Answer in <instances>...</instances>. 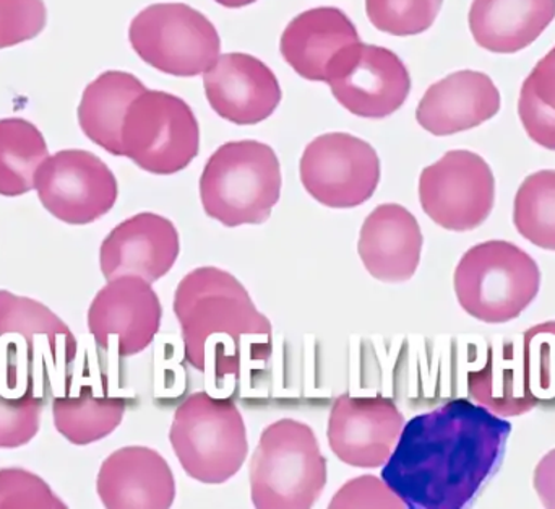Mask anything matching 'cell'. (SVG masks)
Instances as JSON below:
<instances>
[{
  "mask_svg": "<svg viewBox=\"0 0 555 509\" xmlns=\"http://www.w3.org/2000/svg\"><path fill=\"white\" fill-rule=\"evenodd\" d=\"M512 423L472 399L404 423L382 481L410 509L468 507L505 455Z\"/></svg>",
  "mask_w": 555,
  "mask_h": 509,
  "instance_id": "1",
  "label": "cell"
},
{
  "mask_svg": "<svg viewBox=\"0 0 555 509\" xmlns=\"http://www.w3.org/2000/svg\"><path fill=\"white\" fill-rule=\"evenodd\" d=\"M176 318L184 357L217 380L240 377L246 365L272 355V322L254 305L246 287L227 270L198 267L179 282Z\"/></svg>",
  "mask_w": 555,
  "mask_h": 509,
  "instance_id": "2",
  "label": "cell"
},
{
  "mask_svg": "<svg viewBox=\"0 0 555 509\" xmlns=\"http://www.w3.org/2000/svg\"><path fill=\"white\" fill-rule=\"evenodd\" d=\"M466 387L469 399L501 417L555 406V321L492 344Z\"/></svg>",
  "mask_w": 555,
  "mask_h": 509,
  "instance_id": "3",
  "label": "cell"
},
{
  "mask_svg": "<svg viewBox=\"0 0 555 509\" xmlns=\"http://www.w3.org/2000/svg\"><path fill=\"white\" fill-rule=\"evenodd\" d=\"M280 194V160L272 147L257 140L224 143L201 176L205 214L224 227L263 224Z\"/></svg>",
  "mask_w": 555,
  "mask_h": 509,
  "instance_id": "4",
  "label": "cell"
},
{
  "mask_svg": "<svg viewBox=\"0 0 555 509\" xmlns=\"http://www.w3.org/2000/svg\"><path fill=\"white\" fill-rule=\"evenodd\" d=\"M463 311L486 325L520 318L537 300L541 270L537 260L511 241H486L466 251L453 276Z\"/></svg>",
  "mask_w": 555,
  "mask_h": 509,
  "instance_id": "5",
  "label": "cell"
},
{
  "mask_svg": "<svg viewBox=\"0 0 555 509\" xmlns=\"http://www.w3.org/2000/svg\"><path fill=\"white\" fill-rule=\"evenodd\" d=\"M249 478L256 508H312L326 485V459L313 430L293 419L267 427L250 461Z\"/></svg>",
  "mask_w": 555,
  "mask_h": 509,
  "instance_id": "6",
  "label": "cell"
},
{
  "mask_svg": "<svg viewBox=\"0 0 555 509\" xmlns=\"http://www.w3.org/2000/svg\"><path fill=\"white\" fill-rule=\"evenodd\" d=\"M169 442L185 474L207 485L230 481L249 455L246 423L234 400L205 391L179 404Z\"/></svg>",
  "mask_w": 555,
  "mask_h": 509,
  "instance_id": "7",
  "label": "cell"
},
{
  "mask_svg": "<svg viewBox=\"0 0 555 509\" xmlns=\"http://www.w3.org/2000/svg\"><path fill=\"white\" fill-rule=\"evenodd\" d=\"M122 156L152 175H175L201 152V127L192 107L166 91L146 90L122 124Z\"/></svg>",
  "mask_w": 555,
  "mask_h": 509,
  "instance_id": "8",
  "label": "cell"
},
{
  "mask_svg": "<svg viewBox=\"0 0 555 509\" xmlns=\"http://www.w3.org/2000/svg\"><path fill=\"white\" fill-rule=\"evenodd\" d=\"M130 44L163 74L197 77L217 62L221 39L214 23L188 3H155L130 23Z\"/></svg>",
  "mask_w": 555,
  "mask_h": 509,
  "instance_id": "9",
  "label": "cell"
},
{
  "mask_svg": "<svg viewBox=\"0 0 555 509\" xmlns=\"http://www.w3.org/2000/svg\"><path fill=\"white\" fill-rule=\"evenodd\" d=\"M420 201L439 227L460 233L476 230L494 208V173L478 153L450 150L421 173Z\"/></svg>",
  "mask_w": 555,
  "mask_h": 509,
  "instance_id": "10",
  "label": "cell"
},
{
  "mask_svg": "<svg viewBox=\"0 0 555 509\" xmlns=\"http://www.w3.org/2000/svg\"><path fill=\"white\" fill-rule=\"evenodd\" d=\"M304 189L330 208H354L374 195L380 160L371 143L345 132L323 133L304 150Z\"/></svg>",
  "mask_w": 555,
  "mask_h": 509,
  "instance_id": "11",
  "label": "cell"
},
{
  "mask_svg": "<svg viewBox=\"0 0 555 509\" xmlns=\"http://www.w3.org/2000/svg\"><path fill=\"white\" fill-rule=\"evenodd\" d=\"M35 189L46 211L67 225L100 220L119 195L109 166L87 150H62L48 156L36 171Z\"/></svg>",
  "mask_w": 555,
  "mask_h": 509,
  "instance_id": "12",
  "label": "cell"
},
{
  "mask_svg": "<svg viewBox=\"0 0 555 509\" xmlns=\"http://www.w3.org/2000/svg\"><path fill=\"white\" fill-rule=\"evenodd\" d=\"M326 84L343 107L365 119L391 116L411 91L403 61L390 49L362 41L336 59Z\"/></svg>",
  "mask_w": 555,
  "mask_h": 509,
  "instance_id": "13",
  "label": "cell"
},
{
  "mask_svg": "<svg viewBox=\"0 0 555 509\" xmlns=\"http://www.w3.org/2000/svg\"><path fill=\"white\" fill-rule=\"evenodd\" d=\"M163 306L152 283L142 277L109 280L88 309V331L98 347L116 348L119 357H133L155 341L162 329Z\"/></svg>",
  "mask_w": 555,
  "mask_h": 509,
  "instance_id": "14",
  "label": "cell"
},
{
  "mask_svg": "<svg viewBox=\"0 0 555 509\" xmlns=\"http://www.w3.org/2000/svg\"><path fill=\"white\" fill-rule=\"evenodd\" d=\"M403 427V413L388 397L343 394L333 403L326 438L345 465L377 469L390 458Z\"/></svg>",
  "mask_w": 555,
  "mask_h": 509,
  "instance_id": "15",
  "label": "cell"
},
{
  "mask_svg": "<svg viewBox=\"0 0 555 509\" xmlns=\"http://www.w3.org/2000/svg\"><path fill=\"white\" fill-rule=\"evenodd\" d=\"M181 241L175 224L152 212H142L117 225L101 244L104 279L142 277L153 283L175 267Z\"/></svg>",
  "mask_w": 555,
  "mask_h": 509,
  "instance_id": "16",
  "label": "cell"
},
{
  "mask_svg": "<svg viewBox=\"0 0 555 509\" xmlns=\"http://www.w3.org/2000/svg\"><path fill=\"white\" fill-rule=\"evenodd\" d=\"M204 87L215 113L240 126L269 119L283 97L272 68L244 52L220 55L205 72Z\"/></svg>",
  "mask_w": 555,
  "mask_h": 509,
  "instance_id": "17",
  "label": "cell"
},
{
  "mask_svg": "<svg viewBox=\"0 0 555 509\" xmlns=\"http://www.w3.org/2000/svg\"><path fill=\"white\" fill-rule=\"evenodd\" d=\"M101 504L109 509L171 508L176 481L168 461L145 446L117 449L101 465L96 479Z\"/></svg>",
  "mask_w": 555,
  "mask_h": 509,
  "instance_id": "18",
  "label": "cell"
},
{
  "mask_svg": "<svg viewBox=\"0 0 555 509\" xmlns=\"http://www.w3.org/2000/svg\"><path fill=\"white\" fill-rule=\"evenodd\" d=\"M501 110V93L488 74L460 71L430 85L416 110L423 129L437 137L475 129Z\"/></svg>",
  "mask_w": 555,
  "mask_h": 509,
  "instance_id": "19",
  "label": "cell"
},
{
  "mask_svg": "<svg viewBox=\"0 0 555 509\" xmlns=\"http://www.w3.org/2000/svg\"><path fill=\"white\" fill-rule=\"evenodd\" d=\"M358 42V29L343 10L319 7L291 20L281 35L280 51L297 75L326 84L336 59Z\"/></svg>",
  "mask_w": 555,
  "mask_h": 509,
  "instance_id": "20",
  "label": "cell"
},
{
  "mask_svg": "<svg viewBox=\"0 0 555 509\" xmlns=\"http://www.w3.org/2000/svg\"><path fill=\"white\" fill-rule=\"evenodd\" d=\"M423 243L420 224L408 208L382 204L362 224L358 253L374 279L400 283L416 273Z\"/></svg>",
  "mask_w": 555,
  "mask_h": 509,
  "instance_id": "21",
  "label": "cell"
},
{
  "mask_svg": "<svg viewBox=\"0 0 555 509\" xmlns=\"http://www.w3.org/2000/svg\"><path fill=\"white\" fill-rule=\"evenodd\" d=\"M554 18L555 0H473L468 15L475 41L495 54L533 44Z\"/></svg>",
  "mask_w": 555,
  "mask_h": 509,
  "instance_id": "22",
  "label": "cell"
},
{
  "mask_svg": "<svg viewBox=\"0 0 555 509\" xmlns=\"http://www.w3.org/2000/svg\"><path fill=\"white\" fill-rule=\"evenodd\" d=\"M143 91L145 85L129 72L101 74L85 88L78 106V123L85 136L111 155L122 156L124 119L132 101Z\"/></svg>",
  "mask_w": 555,
  "mask_h": 509,
  "instance_id": "23",
  "label": "cell"
},
{
  "mask_svg": "<svg viewBox=\"0 0 555 509\" xmlns=\"http://www.w3.org/2000/svg\"><path fill=\"white\" fill-rule=\"evenodd\" d=\"M127 400L122 397L94 396L80 391L78 396H59L52 400L57 432L75 446H87L109 436L122 423Z\"/></svg>",
  "mask_w": 555,
  "mask_h": 509,
  "instance_id": "24",
  "label": "cell"
},
{
  "mask_svg": "<svg viewBox=\"0 0 555 509\" xmlns=\"http://www.w3.org/2000/svg\"><path fill=\"white\" fill-rule=\"evenodd\" d=\"M49 156L41 130L22 117L0 119V195L18 198L35 189V175Z\"/></svg>",
  "mask_w": 555,
  "mask_h": 509,
  "instance_id": "25",
  "label": "cell"
},
{
  "mask_svg": "<svg viewBox=\"0 0 555 509\" xmlns=\"http://www.w3.org/2000/svg\"><path fill=\"white\" fill-rule=\"evenodd\" d=\"M10 334L20 335L31 354L35 352L33 344L36 338L44 335L52 351L55 354L61 352L67 364L77 357V341L54 311L36 300L0 290V339Z\"/></svg>",
  "mask_w": 555,
  "mask_h": 509,
  "instance_id": "26",
  "label": "cell"
},
{
  "mask_svg": "<svg viewBox=\"0 0 555 509\" xmlns=\"http://www.w3.org/2000/svg\"><path fill=\"white\" fill-rule=\"evenodd\" d=\"M514 224L534 246L555 251V169L533 173L521 182L515 195Z\"/></svg>",
  "mask_w": 555,
  "mask_h": 509,
  "instance_id": "27",
  "label": "cell"
},
{
  "mask_svg": "<svg viewBox=\"0 0 555 509\" xmlns=\"http://www.w3.org/2000/svg\"><path fill=\"white\" fill-rule=\"evenodd\" d=\"M518 116L533 142L555 152V48L524 81Z\"/></svg>",
  "mask_w": 555,
  "mask_h": 509,
  "instance_id": "28",
  "label": "cell"
},
{
  "mask_svg": "<svg viewBox=\"0 0 555 509\" xmlns=\"http://www.w3.org/2000/svg\"><path fill=\"white\" fill-rule=\"evenodd\" d=\"M442 3L443 0H365V12L380 31L414 36L434 25Z\"/></svg>",
  "mask_w": 555,
  "mask_h": 509,
  "instance_id": "29",
  "label": "cell"
},
{
  "mask_svg": "<svg viewBox=\"0 0 555 509\" xmlns=\"http://www.w3.org/2000/svg\"><path fill=\"white\" fill-rule=\"evenodd\" d=\"M44 399L36 393V384L15 391H0V448L28 445L41 427Z\"/></svg>",
  "mask_w": 555,
  "mask_h": 509,
  "instance_id": "30",
  "label": "cell"
},
{
  "mask_svg": "<svg viewBox=\"0 0 555 509\" xmlns=\"http://www.w3.org/2000/svg\"><path fill=\"white\" fill-rule=\"evenodd\" d=\"M0 508H67L48 484L33 472L0 469Z\"/></svg>",
  "mask_w": 555,
  "mask_h": 509,
  "instance_id": "31",
  "label": "cell"
},
{
  "mask_svg": "<svg viewBox=\"0 0 555 509\" xmlns=\"http://www.w3.org/2000/svg\"><path fill=\"white\" fill-rule=\"evenodd\" d=\"M46 23L44 0H0V49L36 38Z\"/></svg>",
  "mask_w": 555,
  "mask_h": 509,
  "instance_id": "32",
  "label": "cell"
},
{
  "mask_svg": "<svg viewBox=\"0 0 555 509\" xmlns=\"http://www.w3.org/2000/svg\"><path fill=\"white\" fill-rule=\"evenodd\" d=\"M330 508H406L403 501L374 475L352 479L336 492Z\"/></svg>",
  "mask_w": 555,
  "mask_h": 509,
  "instance_id": "33",
  "label": "cell"
},
{
  "mask_svg": "<svg viewBox=\"0 0 555 509\" xmlns=\"http://www.w3.org/2000/svg\"><path fill=\"white\" fill-rule=\"evenodd\" d=\"M533 487L544 508H555V449L538 462Z\"/></svg>",
  "mask_w": 555,
  "mask_h": 509,
  "instance_id": "34",
  "label": "cell"
},
{
  "mask_svg": "<svg viewBox=\"0 0 555 509\" xmlns=\"http://www.w3.org/2000/svg\"><path fill=\"white\" fill-rule=\"evenodd\" d=\"M215 2L227 7V9H241V7L250 5V3L257 2V0H215Z\"/></svg>",
  "mask_w": 555,
  "mask_h": 509,
  "instance_id": "35",
  "label": "cell"
}]
</instances>
